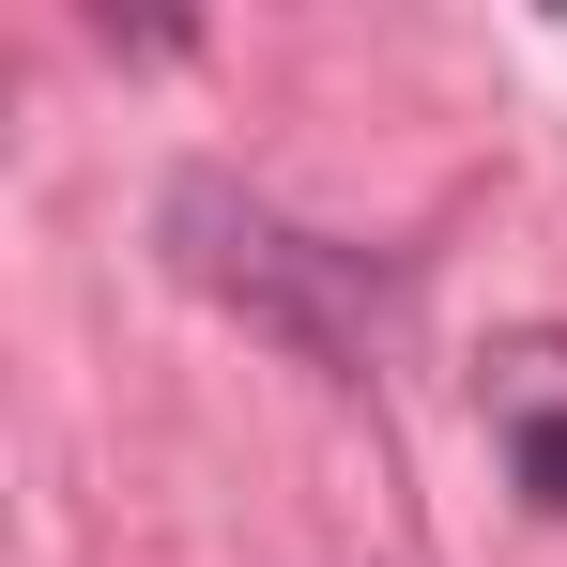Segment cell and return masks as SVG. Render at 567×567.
Here are the masks:
<instances>
[{"label": "cell", "instance_id": "1", "mask_svg": "<svg viewBox=\"0 0 567 567\" xmlns=\"http://www.w3.org/2000/svg\"><path fill=\"white\" fill-rule=\"evenodd\" d=\"M169 261L215 307H246L261 338H291L307 369H369L383 322H399V277L369 246H322V230H291V215H261L230 185H169Z\"/></svg>", "mask_w": 567, "mask_h": 567}, {"label": "cell", "instance_id": "2", "mask_svg": "<svg viewBox=\"0 0 567 567\" xmlns=\"http://www.w3.org/2000/svg\"><path fill=\"white\" fill-rule=\"evenodd\" d=\"M491 445L522 475V506L567 522V338H506L491 353Z\"/></svg>", "mask_w": 567, "mask_h": 567}]
</instances>
